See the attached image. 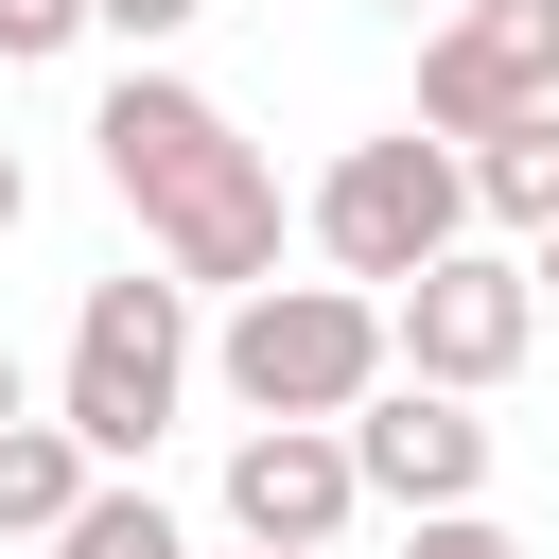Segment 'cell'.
I'll return each mask as SVG.
<instances>
[{"instance_id": "6da1fadb", "label": "cell", "mask_w": 559, "mask_h": 559, "mask_svg": "<svg viewBox=\"0 0 559 559\" xmlns=\"http://www.w3.org/2000/svg\"><path fill=\"white\" fill-rule=\"evenodd\" d=\"M87 157H105V192L140 210V245L175 262V280H280V175H262V140L192 87V70H122L105 87V122H87Z\"/></svg>"}, {"instance_id": "7a4b0ae2", "label": "cell", "mask_w": 559, "mask_h": 559, "mask_svg": "<svg viewBox=\"0 0 559 559\" xmlns=\"http://www.w3.org/2000/svg\"><path fill=\"white\" fill-rule=\"evenodd\" d=\"M210 367H227V402L245 419H349L384 367H402V297L384 280H245L227 297V332H210Z\"/></svg>"}, {"instance_id": "3957f363", "label": "cell", "mask_w": 559, "mask_h": 559, "mask_svg": "<svg viewBox=\"0 0 559 559\" xmlns=\"http://www.w3.org/2000/svg\"><path fill=\"white\" fill-rule=\"evenodd\" d=\"M175 402H192V280L157 262H122V280H87L70 297V384H52V419L105 454V472H140L157 437H175Z\"/></svg>"}, {"instance_id": "277c9868", "label": "cell", "mask_w": 559, "mask_h": 559, "mask_svg": "<svg viewBox=\"0 0 559 559\" xmlns=\"http://www.w3.org/2000/svg\"><path fill=\"white\" fill-rule=\"evenodd\" d=\"M297 227H314L349 280H384V297H402L437 245H472V227H489V210H472V140H454V122H384V140H349V157L314 175V210H297Z\"/></svg>"}, {"instance_id": "5b68a950", "label": "cell", "mask_w": 559, "mask_h": 559, "mask_svg": "<svg viewBox=\"0 0 559 559\" xmlns=\"http://www.w3.org/2000/svg\"><path fill=\"white\" fill-rule=\"evenodd\" d=\"M524 349H542V262H507V245H437V262L402 280V367H419V384H472V402H489Z\"/></svg>"}, {"instance_id": "8992f818", "label": "cell", "mask_w": 559, "mask_h": 559, "mask_svg": "<svg viewBox=\"0 0 559 559\" xmlns=\"http://www.w3.org/2000/svg\"><path fill=\"white\" fill-rule=\"evenodd\" d=\"M524 105H559V0H454V17H419V122L489 140Z\"/></svg>"}, {"instance_id": "52a82bcc", "label": "cell", "mask_w": 559, "mask_h": 559, "mask_svg": "<svg viewBox=\"0 0 559 559\" xmlns=\"http://www.w3.org/2000/svg\"><path fill=\"white\" fill-rule=\"evenodd\" d=\"M349 454H367V507H472L489 489V419H472V384H419V367H384L367 402H349Z\"/></svg>"}, {"instance_id": "ba28073f", "label": "cell", "mask_w": 559, "mask_h": 559, "mask_svg": "<svg viewBox=\"0 0 559 559\" xmlns=\"http://www.w3.org/2000/svg\"><path fill=\"white\" fill-rule=\"evenodd\" d=\"M349 507H367L349 419H245V454H227V542H297V559H332Z\"/></svg>"}, {"instance_id": "9c48e42d", "label": "cell", "mask_w": 559, "mask_h": 559, "mask_svg": "<svg viewBox=\"0 0 559 559\" xmlns=\"http://www.w3.org/2000/svg\"><path fill=\"white\" fill-rule=\"evenodd\" d=\"M87 472H105V454H87L70 419H0V542H52V524L87 507Z\"/></svg>"}, {"instance_id": "30bf717a", "label": "cell", "mask_w": 559, "mask_h": 559, "mask_svg": "<svg viewBox=\"0 0 559 559\" xmlns=\"http://www.w3.org/2000/svg\"><path fill=\"white\" fill-rule=\"evenodd\" d=\"M472 210H489V227H524V245L559 227V105H524V122H489V140H472Z\"/></svg>"}, {"instance_id": "8fae6325", "label": "cell", "mask_w": 559, "mask_h": 559, "mask_svg": "<svg viewBox=\"0 0 559 559\" xmlns=\"http://www.w3.org/2000/svg\"><path fill=\"white\" fill-rule=\"evenodd\" d=\"M35 559H192V542H175V507H157V489H87Z\"/></svg>"}, {"instance_id": "7c38bea8", "label": "cell", "mask_w": 559, "mask_h": 559, "mask_svg": "<svg viewBox=\"0 0 559 559\" xmlns=\"http://www.w3.org/2000/svg\"><path fill=\"white\" fill-rule=\"evenodd\" d=\"M70 35H105V0H0V70H35V52H70Z\"/></svg>"}, {"instance_id": "4fadbf2b", "label": "cell", "mask_w": 559, "mask_h": 559, "mask_svg": "<svg viewBox=\"0 0 559 559\" xmlns=\"http://www.w3.org/2000/svg\"><path fill=\"white\" fill-rule=\"evenodd\" d=\"M402 559H524V542H507L489 507H419V542H402Z\"/></svg>"}, {"instance_id": "5bb4252c", "label": "cell", "mask_w": 559, "mask_h": 559, "mask_svg": "<svg viewBox=\"0 0 559 559\" xmlns=\"http://www.w3.org/2000/svg\"><path fill=\"white\" fill-rule=\"evenodd\" d=\"M192 17H210V0H105V35H122V52H175Z\"/></svg>"}, {"instance_id": "9a60e30c", "label": "cell", "mask_w": 559, "mask_h": 559, "mask_svg": "<svg viewBox=\"0 0 559 559\" xmlns=\"http://www.w3.org/2000/svg\"><path fill=\"white\" fill-rule=\"evenodd\" d=\"M17 210H35V175H17V140H0V227H17Z\"/></svg>"}, {"instance_id": "2e32d148", "label": "cell", "mask_w": 559, "mask_h": 559, "mask_svg": "<svg viewBox=\"0 0 559 559\" xmlns=\"http://www.w3.org/2000/svg\"><path fill=\"white\" fill-rule=\"evenodd\" d=\"M524 262H542V314H559V227H542V245H524Z\"/></svg>"}, {"instance_id": "e0dca14e", "label": "cell", "mask_w": 559, "mask_h": 559, "mask_svg": "<svg viewBox=\"0 0 559 559\" xmlns=\"http://www.w3.org/2000/svg\"><path fill=\"white\" fill-rule=\"evenodd\" d=\"M0 419H35V402H17V349H0Z\"/></svg>"}, {"instance_id": "ac0fdd59", "label": "cell", "mask_w": 559, "mask_h": 559, "mask_svg": "<svg viewBox=\"0 0 559 559\" xmlns=\"http://www.w3.org/2000/svg\"><path fill=\"white\" fill-rule=\"evenodd\" d=\"M367 17H454V0H367Z\"/></svg>"}, {"instance_id": "d6986e66", "label": "cell", "mask_w": 559, "mask_h": 559, "mask_svg": "<svg viewBox=\"0 0 559 559\" xmlns=\"http://www.w3.org/2000/svg\"><path fill=\"white\" fill-rule=\"evenodd\" d=\"M245 559H297V542H245Z\"/></svg>"}]
</instances>
